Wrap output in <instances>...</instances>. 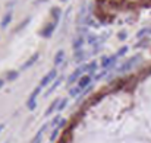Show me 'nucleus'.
<instances>
[{
    "mask_svg": "<svg viewBox=\"0 0 151 143\" xmlns=\"http://www.w3.org/2000/svg\"><path fill=\"white\" fill-rule=\"evenodd\" d=\"M41 86H37L32 92H31V95H30V98H28V101H27V107H28V110L30 111H34L35 110V107H37V102H35V99H37V96H38V94L41 92Z\"/></svg>",
    "mask_w": 151,
    "mask_h": 143,
    "instance_id": "nucleus-2",
    "label": "nucleus"
},
{
    "mask_svg": "<svg viewBox=\"0 0 151 143\" xmlns=\"http://www.w3.org/2000/svg\"><path fill=\"white\" fill-rule=\"evenodd\" d=\"M3 85H5V80H3V79H0V89L3 88Z\"/></svg>",
    "mask_w": 151,
    "mask_h": 143,
    "instance_id": "nucleus-33",
    "label": "nucleus"
},
{
    "mask_svg": "<svg viewBox=\"0 0 151 143\" xmlns=\"http://www.w3.org/2000/svg\"><path fill=\"white\" fill-rule=\"evenodd\" d=\"M147 34H151V29H150V28H142L141 31H138L136 37H138V38H142V37L147 35Z\"/></svg>",
    "mask_w": 151,
    "mask_h": 143,
    "instance_id": "nucleus-23",
    "label": "nucleus"
},
{
    "mask_svg": "<svg viewBox=\"0 0 151 143\" xmlns=\"http://www.w3.org/2000/svg\"><path fill=\"white\" fill-rule=\"evenodd\" d=\"M3 128H5V126H3V124H0V132H2Z\"/></svg>",
    "mask_w": 151,
    "mask_h": 143,
    "instance_id": "nucleus-34",
    "label": "nucleus"
},
{
    "mask_svg": "<svg viewBox=\"0 0 151 143\" xmlns=\"http://www.w3.org/2000/svg\"><path fill=\"white\" fill-rule=\"evenodd\" d=\"M141 60V56L140 54H135L134 57H131V59H128L126 61H125L123 64H122V66H119L117 67V72L119 73H125V72H128V70H131L134 66H135V64L138 63V61H140Z\"/></svg>",
    "mask_w": 151,
    "mask_h": 143,
    "instance_id": "nucleus-1",
    "label": "nucleus"
},
{
    "mask_svg": "<svg viewBox=\"0 0 151 143\" xmlns=\"http://www.w3.org/2000/svg\"><path fill=\"white\" fill-rule=\"evenodd\" d=\"M97 40H98V37H95V35H88V37H87V43L91 44V45H94Z\"/></svg>",
    "mask_w": 151,
    "mask_h": 143,
    "instance_id": "nucleus-24",
    "label": "nucleus"
},
{
    "mask_svg": "<svg viewBox=\"0 0 151 143\" xmlns=\"http://www.w3.org/2000/svg\"><path fill=\"white\" fill-rule=\"evenodd\" d=\"M85 5H82L81 6V10H79V13H78V18H77V22L78 23H84V21H85Z\"/></svg>",
    "mask_w": 151,
    "mask_h": 143,
    "instance_id": "nucleus-20",
    "label": "nucleus"
},
{
    "mask_svg": "<svg viewBox=\"0 0 151 143\" xmlns=\"http://www.w3.org/2000/svg\"><path fill=\"white\" fill-rule=\"evenodd\" d=\"M56 79H57V70H56V69H52V70H50V72L43 77V79H41L40 86H41V88H46L47 85H50L52 82H54Z\"/></svg>",
    "mask_w": 151,
    "mask_h": 143,
    "instance_id": "nucleus-3",
    "label": "nucleus"
},
{
    "mask_svg": "<svg viewBox=\"0 0 151 143\" xmlns=\"http://www.w3.org/2000/svg\"><path fill=\"white\" fill-rule=\"evenodd\" d=\"M97 61H91L90 64H85V73L87 74H94V72L97 70Z\"/></svg>",
    "mask_w": 151,
    "mask_h": 143,
    "instance_id": "nucleus-14",
    "label": "nucleus"
},
{
    "mask_svg": "<svg viewBox=\"0 0 151 143\" xmlns=\"http://www.w3.org/2000/svg\"><path fill=\"white\" fill-rule=\"evenodd\" d=\"M148 41H150L148 38H144V40H141V43H138L135 47H136V48H138V47H144V45H147V44H148Z\"/></svg>",
    "mask_w": 151,
    "mask_h": 143,
    "instance_id": "nucleus-29",
    "label": "nucleus"
},
{
    "mask_svg": "<svg viewBox=\"0 0 151 143\" xmlns=\"http://www.w3.org/2000/svg\"><path fill=\"white\" fill-rule=\"evenodd\" d=\"M40 59V53H34L27 61H25L23 64H22V67H21V70H25V69H30L31 66H32V64L37 61V60H38Z\"/></svg>",
    "mask_w": 151,
    "mask_h": 143,
    "instance_id": "nucleus-6",
    "label": "nucleus"
},
{
    "mask_svg": "<svg viewBox=\"0 0 151 143\" xmlns=\"http://www.w3.org/2000/svg\"><path fill=\"white\" fill-rule=\"evenodd\" d=\"M107 59H109L107 56H104V57L101 59V67H103V69L106 67V63H107Z\"/></svg>",
    "mask_w": 151,
    "mask_h": 143,
    "instance_id": "nucleus-31",
    "label": "nucleus"
},
{
    "mask_svg": "<svg viewBox=\"0 0 151 143\" xmlns=\"http://www.w3.org/2000/svg\"><path fill=\"white\" fill-rule=\"evenodd\" d=\"M6 143H9V142H6Z\"/></svg>",
    "mask_w": 151,
    "mask_h": 143,
    "instance_id": "nucleus-36",
    "label": "nucleus"
},
{
    "mask_svg": "<svg viewBox=\"0 0 151 143\" xmlns=\"http://www.w3.org/2000/svg\"><path fill=\"white\" fill-rule=\"evenodd\" d=\"M87 40H85V37L84 35H78L77 38H73V41H72V48L77 51V50H81V47L84 45V43H85Z\"/></svg>",
    "mask_w": 151,
    "mask_h": 143,
    "instance_id": "nucleus-7",
    "label": "nucleus"
},
{
    "mask_svg": "<svg viewBox=\"0 0 151 143\" xmlns=\"http://www.w3.org/2000/svg\"><path fill=\"white\" fill-rule=\"evenodd\" d=\"M60 121H62V118H60V115H56V117H54V118L52 120V123H50L48 126H50V127H54V128H56V127H57V126L60 124Z\"/></svg>",
    "mask_w": 151,
    "mask_h": 143,
    "instance_id": "nucleus-22",
    "label": "nucleus"
},
{
    "mask_svg": "<svg viewBox=\"0 0 151 143\" xmlns=\"http://www.w3.org/2000/svg\"><path fill=\"white\" fill-rule=\"evenodd\" d=\"M116 61H117V56L115 54V56H110L109 59H107V63H106V70H109V69H113L116 66Z\"/></svg>",
    "mask_w": 151,
    "mask_h": 143,
    "instance_id": "nucleus-15",
    "label": "nucleus"
},
{
    "mask_svg": "<svg viewBox=\"0 0 151 143\" xmlns=\"http://www.w3.org/2000/svg\"><path fill=\"white\" fill-rule=\"evenodd\" d=\"M43 2H47V0H35V5H40V3H43Z\"/></svg>",
    "mask_w": 151,
    "mask_h": 143,
    "instance_id": "nucleus-32",
    "label": "nucleus"
},
{
    "mask_svg": "<svg viewBox=\"0 0 151 143\" xmlns=\"http://www.w3.org/2000/svg\"><path fill=\"white\" fill-rule=\"evenodd\" d=\"M18 74H19L18 70H9L6 73V80H15L16 77H18Z\"/></svg>",
    "mask_w": 151,
    "mask_h": 143,
    "instance_id": "nucleus-19",
    "label": "nucleus"
},
{
    "mask_svg": "<svg viewBox=\"0 0 151 143\" xmlns=\"http://www.w3.org/2000/svg\"><path fill=\"white\" fill-rule=\"evenodd\" d=\"M50 15H52L53 18V22H59V19L62 18V9L60 7H52V10H50Z\"/></svg>",
    "mask_w": 151,
    "mask_h": 143,
    "instance_id": "nucleus-11",
    "label": "nucleus"
},
{
    "mask_svg": "<svg viewBox=\"0 0 151 143\" xmlns=\"http://www.w3.org/2000/svg\"><path fill=\"white\" fill-rule=\"evenodd\" d=\"M128 50H129V48H128L126 45H123L122 48H119V50H117V53H116V56H117V57L123 56V54H125V53H126V51H128Z\"/></svg>",
    "mask_w": 151,
    "mask_h": 143,
    "instance_id": "nucleus-25",
    "label": "nucleus"
},
{
    "mask_svg": "<svg viewBox=\"0 0 151 143\" xmlns=\"http://www.w3.org/2000/svg\"><path fill=\"white\" fill-rule=\"evenodd\" d=\"M13 5H16V0H9V2L6 3L7 7H13Z\"/></svg>",
    "mask_w": 151,
    "mask_h": 143,
    "instance_id": "nucleus-30",
    "label": "nucleus"
},
{
    "mask_svg": "<svg viewBox=\"0 0 151 143\" xmlns=\"http://www.w3.org/2000/svg\"><path fill=\"white\" fill-rule=\"evenodd\" d=\"M12 18H13V13H12V12L9 10L7 13L3 16V19H2V22H0V28L2 29H5V28H7L9 27V23L12 22Z\"/></svg>",
    "mask_w": 151,
    "mask_h": 143,
    "instance_id": "nucleus-10",
    "label": "nucleus"
},
{
    "mask_svg": "<svg viewBox=\"0 0 151 143\" xmlns=\"http://www.w3.org/2000/svg\"><path fill=\"white\" fill-rule=\"evenodd\" d=\"M63 61H65V51L59 50L56 53V56H54V66H60Z\"/></svg>",
    "mask_w": 151,
    "mask_h": 143,
    "instance_id": "nucleus-12",
    "label": "nucleus"
},
{
    "mask_svg": "<svg viewBox=\"0 0 151 143\" xmlns=\"http://www.w3.org/2000/svg\"><path fill=\"white\" fill-rule=\"evenodd\" d=\"M62 82H63V76H62V77H57V79H56V80L53 82V85L50 86V88H48V90L46 92V96H48V95L52 94V92H54V90H56V88H57V86H59V85H60Z\"/></svg>",
    "mask_w": 151,
    "mask_h": 143,
    "instance_id": "nucleus-13",
    "label": "nucleus"
},
{
    "mask_svg": "<svg viewBox=\"0 0 151 143\" xmlns=\"http://www.w3.org/2000/svg\"><path fill=\"white\" fill-rule=\"evenodd\" d=\"M126 37H128V32H126V31H120V32L117 34V38H119L120 41H125V40H126Z\"/></svg>",
    "mask_w": 151,
    "mask_h": 143,
    "instance_id": "nucleus-28",
    "label": "nucleus"
},
{
    "mask_svg": "<svg viewBox=\"0 0 151 143\" xmlns=\"http://www.w3.org/2000/svg\"><path fill=\"white\" fill-rule=\"evenodd\" d=\"M106 74H107V70L104 69L103 72H100V73H97V74L94 76V79H95V80H100V79H103V77H104Z\"/></svg>",
    "mask_w": 151,
    "mask_h": 143,
    "instance_id": "nucleus-26",
    "label": "nucleus"
},
{
    "mask_svg": "<svg viewBox=\"0 0 151 143\" xmlns=\"http://www.w3.org/2000/svg\"><path fill=\"white\" fill-rule=\"evenodd\" d=\"M91 85V74H85V76H82L81 79L78 80V86L84 90L85 88H88Z\"/></svg>",
    "mask_w": 151,
    "mask_h": 143,
    "instance_id": "nucleus-9",
    "label": "nucleus"
},
{
    "mask_svg": "<svg viewBox=\"0 0 151 143\" xmlns=\"http://www.w3.org/2000/svg\"><path fill=\"white\" fill-rule=\"evenodd\" d=\"M85 53H87V51H84L82 48H81V50H77V51L73 53V61H75V63H82L84 60H87L88 56H87Z\"/></svg>",
    "mask_w": 151,
    "mask_h": 143,
    "instance_id": "nucleus-8",
    "label": "nucleus"
},
{
    "mask_svg": "<svg viewBox=\"0 0 151 143\" xmlns=\"http://www.w3.org/2000/svg\"><path fill=\"white\" fill-rule=\"evenodd\" d=\"M60 2H68V0H60Z\"/></svg>",
    "mask_w": 151,
    "mask_h": 143,
    "instance_id": "nucleus-35",
    "label": "nucleus"
},
{
    "mask_svg": "<svg viewBox=\"0 0 151 143\" xmlns=\"http://www.w3.org/2000/svg\"><path fill=\"white\" fill-rule=\"evenodd\" d=\"M59 102H60V99H54L52 104H50V107H48L47 111H46V115H50L52 112H54V111L57 110V107H59Z\"/></svg>",
    "mask_w": 151,
    "mask_h": 143,
    "instance_id": "nucleus-16",
    "label": "nucleus"
},
{
    "mask_svg": "<svg viewBox=\"0 0 151 143\" xmlns=\"http://www.w3.org/2000/svg\"><path fill=\"white\" fill-rule=\"evenodd\" d=\"M68 105V98H62L60 102H59V107H57V111H63Z\"/></svg>",
    "mask_w": 151,
    "mask_h": 143,
    "instance_id": "nucleus-21",
    "label": "nucleus"
},
{
    "mask_svg": "<svg viewBox=\"0 0 151 143\" xmlns=\"http://www.w3.org/2000/svg\"><path fill=\"white\" fill-rule=\"evenodd\" d=\"M81 94H82V89H81L78 85L75 86V88H70V89H69V95L73 96V98H75V96H79Z\"/></svg>",
    "mask_w": 151,
    "mask_h": 143,
    "instance_id": "nucleus-18",
    "label": "nucleus"
},
{
    "mask_svg": "<svg viewBox=\"0 0 151 143\" xmlns=\"http://www.w3.org/2000/svg\"><path fill=\"white\" fill-rule=\"evenodd\" d=\"M59 127H56L54 130H53V133H52V136H50V142H54L56 140V137H57V134H59Z\"/></svg>",
    "mask_w": 151,
    "mask_h": 143,
    "instance_id": "nucleus-27",
    "label": "nucleus"
},
{
    "mask_svg": "<svg viewBox=\"0 0 151 143\" xmlns=\"http://www.w3.org/2000/svg\"><path fill=\"white\" fill-rule=\"evenodd\" d=\"M30 22H31V18H30V16H28V18H25V19H23V21L18 25V27L15 28V32H21V31H22V29H23V28L30 23Z\"/></svg>",
    "mask_w": 151,
    "mask_h": 143,
    "instance_id": "nucleus-17",
    "label": "nucleus"
},
{
    "mask_svg": "<svg viewBox=\"0 0 151 143\" xmlns=\"http://www.w3.org/2000/svg\"><path fill=\"white\" fill-rule=\"evenodd\" d=\"M82 73H85V64H82V66H79L77 70H75L69 77H68V85H72V83H75V82H78L79 79H81V74Z\"/></svg>",
    "mask_w": 151,
    "mask_h": 143,
    "instance_id": "nucleus-4",
    "label": "nucleus"
},
{
    "mask_svg": "<svg viewBox=\"0 0 151 143\" xmlns=\"http://www.w3.org/2000/svg\"><path fill=\"white\" fill-rule=\"evenodd\" d=\"M56 27H57V22H50V23H47L46 27L41 29L40 35H41L43 38H50V37L53 35V32H54Z\"/></svg>",
    "mask_w": 151,
    "mask_h": 143,
    "instance_id": "nucleus-5",
    "label": "nucleus"
}]
</instances>
